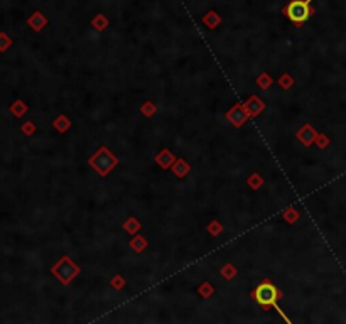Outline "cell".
<instances>
[{"mask_svg":"<svg viewBox=\"0 0 346 324\" xmlns=\"http://www.w3.org/2000/svg\"><path fill=\"white\" fill-rule=\"evenodd\" d=\"M281 297H282V291L268 279H263L262 282L252 291V299L262 309H265V311H268L270 307H275L277 301Z\"/></svg>","mask_w":346,"mask_h":324,"instance_id":"obj_1","label":"cell"},{"mask_svg":"<svg viewBox=\"0 0 346 324\" xmlns=\"http://www.w3.org/2000/svg\"><path fill=\"white\" fill-rule=\"evenodd\" d=\"M90 167L98 174L100 177H107L115 167L118 166V159L108 147H100L97 152L88 159Z\"/></svg>","mask_w":346,"mask_h":324,"instance_id":"obj_2","label":"cell"},{"mask_svg":"<svg viewBox=\"0 0 346 324\" xmlns=\"http://www.w3.org/2000/svg\"><path fill=\"white\" fill-rule=\"evenodd\" d=\"M282 14H284L294 26L301 27L302 24L314 14V9L311 7V0H291V2L282 9Z\"/></svg>","mask_w":346,"mask_h":324,"instance_id":"obj_3","label":"cell"},{"mask_svg":"<svg viewBox=\"0 0 346 324\" xmlns=\"http://www.w3.org/2000/svg\"><path fill=\"white\" fill-rule=\"evenodd\" d=\"M51 272L59 279V282L62 285H70L76 277H78L81 270H80L78 265L73 262V258L68 257V255H64V257H61L59 262L51 269Z\"/></svg>","mask_w":346,"mask_h":324,"instance_id":"obj_4","label":"cell"},{"mask_svg":"<svg viewBox=\"0 0 346 324\" xmlns=\"http://www.w3.org/2000/svg\"><path fill=\"white\" fill-rule=\"evenodd\" d=\"M225 118H227L228 122L232 123L233 127H237V128L243 127V125L250 120V117H248L247 110H245L243 103H235L232 108H230L228 112H227Z\"/></svg>","mask_w":346,"mask_h":324,"instance_id":"obj_5","label":"cell"},{"mask_svg":"<svg viewBox=\"0 0 346 324\" xmlns=\"http://www.w3.org/2000/svg\"><path fill=\"white\" fill-rule=\"evenodd\" d=\"M318 132L314 130V127H312L311 123H304L302 127L297 130V134H296V137L297 140L302 144L304 147H311L312 144L316 142V137H318Z\"/></svg>","mask_w":346,"mask_h":324,"instance_id":"obj_6","label":"cell"},{"mask_svg":"<svg viewBox=\"0 0 346 324\" xmlns=\"http://www.w3.org/2000/svg\"><path fill=\"white\" fill-rule=\"evenodd\" d=\"M243 106H245V110H247L250 118H257L258 115L265 110V103H263V101L258 98L257 95L248 96V98L243 101Z\"/></svg>","mask_w":346,"mask_h":324,"instance_id":"obj_7","label":"cell"},{"mask_svg":"<svg viewBox=\"0 0 346 324\" xmlns=\"http://www.w3.org/2000/svg\"><path fill=\"white\" fill-rule=\"evenodd\" d=\"M174 162H176V157H174V154L169 151V149H162V151L156 156V164L161 169H164V171L171 169Z\"/></svg>","mask_w":346,"mask_h":324,"instance_id":"obj_8","label":"cell"},{"mask_svg":"<svg viewBox=\"0 0 346 324\" xmlns=\"http://www.w3.org/2000/svg\"><path fill=\"white\" fill-rule=\"evenodd\" d=\"M171 171L174 172L176 177L184 179V177L187 176V174L191 172V164L187 162V161H184V159H176V162L172 164Z\"/></svg>","mask_w":346,"mask_h":324,"instance_id":"obj_9","label":"cell"},{"mask_svg":"<svg viewBox=\"0 0 346 324\" xmlns=\"http://www.w3.org/2000/svg\"><path fill=\"white\" fill-rule=\"evenodd\" d=\"M222 21H223V19H222V16H220L218 12L210 11V12L204 14V17H203V21H201V22H203L204 26L210 29V31H213V29H216L220 24H222Z\"/></svg>","mask_w":346,"mask_h":324,"instance_id":"obj_10","label":"cell"},{"mask_svg":"<svg viewBox=\"0 0 346 324\" xmlns=\"http://www.w3.org/2000/svg\"><path fill=\"white\" fill-rule=\"evenodd\" d=\"M122 228L127 231L128 235H137L139 231H141V228H142V225H141V221H139L137 218H133V216H128L127 218V221H125L123 223V226Z\"/></svg>","mask_w":346,"mask_h":324,"instance_id":"obj_11","label":"cell"},{"mask_svg":"<svg viewBox=\"0 0 346 324\" xmlns=\"http://www.w3.org/2000/svg\"><path fill=\"white\" fill-rule=\"evenodd\" d=\"M147 245H149V241L139 233L133 235V238L130 240V248L135 251V253H142V251L147 248Z\"/></svg>","mask_w":346,"mask_h":324,"instance_id":"obj_12","label":"cell"},{"mask_svg":"<svg viewBox=\"0 0 346 324\" xmlns=\"http://www.w3.org/2000/svg\"><path fill=\"white\" fill-rule=\"evenodd\" d=\"M46 24H47V19L41 12H36L34 16L29 19V26L34 29V31H41L42 27H46Z\"/></svg>","mask_w":346,"mask_h":324,"instance_id":"obj_13","label":"cell"},{"mask_svg":"<svg viewBox=\"0 0 346 324\" xmlns=\"http://www.w3.org/2000/svg\"><path fill=\"white\" fill-rule=\"evenodd\" d=\"M91 27H93L97 32H102L108 27V19L105 17L103 14H98V16H95L93 21H91Z\"/></svg>","mask_w":346,"mask_h":324,"instance_id":"obj_14","label":"cell"},{"mask_svg":"<svg viewBox=\"0 0 346 324\" xmlns=\"http://www.w3.org/2000/svg\"><path fill=\"white\" fill-rule=\"evenodd\" d=\"M282 218H284L289 225H296L297 221H299V211H297L294 206H289L287 210H284V213H282Z\"/></svg>","mask_w":346,"mask_h":324,"instance_id":"obj_15","label":"cell"},{"mask_svg":"<svg viewBox=\"0 0 346 324\" xmlns=\"http://www.w3.org/2000/svg\"><path fill=\"white\" fill-rule=\"evenodd\" d=\"M54 128L57 130V132L59 134H64L66 130H68L70 127H71V120L66 117V115H59V117H57L56 120H54Z\"/></svg>","mask_w":346,"mask_h":324,"instance_id":"obj_16","label":"cell"},{"mask_svg":"<svg viewBox=\"0 0 346 324\" xmlns=\"http://www.w3.org/2000/svg\"><path fill=\"white\" fill-rule=\"evenodd\" d=\"M247 184H248L250 189L258 191V189H262V186H263V177L258 172H253L252 176L247 179Z\"/></svg>","mask_w":346,"mask_h":324,"instance_id":"obj_17","label":"cell"},{"mask_svg":"<svg viewBox=\"0 0 346 324\" xmlns=\"http://www.w3.org/2000/svg\"><path fill=\"white\" fill-rule=\"evenodd\" d=\"M141 113L144 115V117H147V118H151V117H154V115L157 113V106H156V103H154V101H146V103H144L142 106H141Z\"/></svg>","mask_w":346,"mask_h":324,"instance_id":"obj_18","label":"cell"},{"mask_svg":"<svg viewBox=\"0 0 346 324\" xmlns=\"http://www.w3.org/2000/svg\"><path fill=\"white\" fill-rule=\"evenodd\" d=\"M272 83H273V80H272V76L267 73V71H263V73L257 78V85H258V88H260V90H268L272 86Z\"/></svg>","mask_w":346,"mask_h":324,"instance_id":"obj_19","label":"cell"},{"mask_svg":"<svg viewBox=\"0 0 346 324\" xmlns=\"http://www.w3.org/2000/svg\"><path fill=\"white\" fill-rule=\"evenodd\" d=\"M237 274H238V270L235 269V265L233 264H225L223 267H222V277L225 280H232L237 277Z\"/></svg>","mask_w":346,"mask_h":324,"instance_id":"obj_20","label":"cell"},{"mask_svg":"<svg viewBox=\"0 0 346 324\" xmlns=\"http://www.w3.org/2000/svg\"><path fill=\"white\" fill-rule=\"evenodd\" d=\"M198 294H199V296L203 297V299H210V297L215 294V287H213V285H211L210 282H203V284H201L199 287H198Z\"/></svg>","mask_w":346,"mask_h":324,"instance_id":"obj_21","label":"cell"},{"mask_svg":"<svg viewBox=\"0 0 346 324\" xmlns=\"http://www.w3.org/2000/svg\"><path fill=\"white\" fill-rule=\"evenodd\" d=\"M208 233L211 236H218V235H222V231H223V225L220 223L218 220H211L210 223H208Z\"/></svg>","mask_w":346,"mask_h":324,"instance_id":"obj_22","label":"cell"},{"mask_svg":"<svg viewBox=\"0 0 346 324\" xmlns=\"http://www.w3.org/2000/svg\"><path fill=\"white\" fill-rule=\"evenodd\" d=\"M277 83H279V86H281L282 90H289V88H292V85L296 83V80L292 78L289 73H286V75H282L281 78H279Z\"/></svg>","mask_w":346,"mask_h":324,"instance_id":"obj_23","label":"cell"},{"mask_svg":"<svg viewBox=\"0 0 346 324\" xmlns=\"http://www.w3.org/2000/svg\"><path fill=\"white\" fill-rule=\"evenodd\" d=\"M110 285H112L115 291H122V289L125 287V279L122 277V275H113L112 280H110Z\"/></svg>","mask_w":346,"mask_h":324,"instance_id":"obj_24","label":"cell"},{"mask_svg":"<svg viewBox=\"0 0 346 324\" xmlns=\"http://www.w3.org/2000/svg\"><path fill=\"white\" fill-rule=\"evenodd\" d=\"M316 146H318L319 149H326L329 146V137H326V135H318L316 137Z\"/></svg>","mask_w":346,"mask_h":324,"instance_id":"obj_25","label":"cell"}]
</instances>
